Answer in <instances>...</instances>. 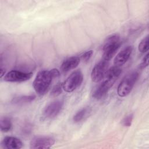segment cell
Returning a JSON list of instances; mask_svg holds the SVG:
<instances>
[{
  "mask_svg": "<svg viewBox=\"0 0 149 149\" xmlns=\"http://www.w3.org/2000/svg\"><path fill=\"white\" fill-rule=\"evenodd\" d=\"M60 72L57 69L42 70L36 75L33 83L36 92L39 95H44L48 90L53 79L58 77Z\"/></svg>",
  "mask_w": 149,
  "mask_h": 149,
  "instance_id": "cell-1",
  "label": "cell"
},
{
  "mask_svg": "<svg viewBox=\"0 0 149 149\" xmlns=\"http://www.w3.org/2000/svg\"><path fill=\"white\" fill-rule=\"evenodd\" d=\"M121 45L120 38L116 34L108 36L103 45L102 58L103 59L109 61L116 54Z\"/></svg>",
  "mask_w": 149,
  "mask_h": 149,
  "instance_id": "cell-2",
  "label": "cell"
},
{
  "mask_svg": "<svg viewBox=\"0 0 149 149\" xmlns=\"http://www.w3.org/2000/svg\"><path fill=\"white\" fill-rule=\"evenodd\" d=\"M139 74L137 71H133L127 74L119 83L117 93L119 97L127 96L132 90L137 79Z\"/></svg>",
  "mask_w": 149,
  "mask_h": 149,
  "instance_id": "cell-3",
  "label": "cell"
},
{
  "mask_svg": "<svg viewBox=\"0 0 149 149\" xmlns=\"http://www.w3.org/2000/svg\"><path fill=\"white\" fill-rule=\"evenodd\" d=\"M83 80V75L82 72L79 70H75L62 83L63 89L68 93L72 92L81 85Z\"/></svg>",
  "mask_w": 149,
  "mask_h": 149,
  "instance_id": "cell-4",
  "label": "cell"
},
{
  "mask_svg": "<svg viewBox=\"0 0 149 149\" xmlns=\"http://www.w3.org/2000/svg\"><path fill=\"white\" fill-rule=\"evenodd\" d=\"M54 138L49 136H38L33 137L30 143V148L31 149L49 148L55 143Z\"/></svg>",
  "mask_w": 149,
  "mask_h": 149,
  "instance_id": "cell-5",
  "label": "cell"
},
{
  "mask_svg": "<svg viewBox=\"0 0 149 149\" xmlns=\"http://www.w3.org/2000/svg\"><path fill=\"white\" fill-rule=\"evenodd\" d=\"M108 62L103 59L94 66L91 73V78L93 81L97 83L104 78L108 70Z\"/></svg>",
  "mask_w": 149,
  "mask_h": 149,
  "instance_id": "cell-6",
  "label": "cell"
},
{
  "mask_svg": "<svg viewBox=\"0 0 149 149\" xmlns=\"http://www.w3.org/2000/svg\"><path fill=\"white\" fill-rule=\"evenodd\" d=\"M33 76L32 72H24L12 70L4 76V80L8 82H23L29 80Z\"/></svg>",
  "mask_w": 149,
  "mask_h": 149,
  "instance_id": "cell-7",
  "label": "cell"
},
{
  "mask_svg": "<svg viewBox=\"0 0 149 149\" xmlns=\"http://www.w3.org/2000/svg\"><path fill=\"white\" fill-rule=\"evenodd\" d=\"M63 106V101L62 100H56L49 103L44 110V116L47 119L54 118L60 113Z\"/></svg>",
  "mask_w": 149,
  "mask_h": 149,
  "instance_id": "cell-8",
  "label": "cell"
},
{
  "mask_svg": "<svg viewBox=\"0 0 149 149\" xmlns=\"http://www.w3.org/2000/svg\"><path fill=\"white\" fill-rule=\"evenodd\" d=\"M114 83L108 79L102 81L94 88L92 93L93 97L96 100H100L103 98L108 92L110 88L113 85Z\"/></svg>",
  "mask_w": 149,
  "mask_h": 149,
  "instance_id": "cell-9",
  "label": "cell"
},
{
  "mask_svg": "<svg viewBox=\"0 0 149 149\" xmlns=\"http://www.w3.org/2000/svg\"><path fill=\"white\" fill-rule=\"evenodd\" d=\"M133 51L132 46L128 45L123 48L115 56L113 63L115 66H121L125 64L130 58Z\"/></svg>",
  "mask_w": 149,
  "mask_h": 149,
  "instance_id": "cell-10",
  "label": "cell"
},
{
  "mask_svg": "<svg viewBox=\"0 0 149 149\" xmlns=\"http://www.w3.org/2000/svg\"><path fill=\"white\" fill-rule=\"evenodd\" d=\"M1 146L6 149H20L23 147L22 141L17 137L7 136L1 141Z\"/></svg>",
  "mask_w": 149,
  "mask_h": 149,
  "instance_id": "cell-11",
  "label": "cell"
},
{
  "mask_svg": "<svg viewBox=\"0 0 149 149\" xmlns=\"http://www.w3.org/2000/svg\"><path fill=\"white\" fill-rule=\"evenodd\" d=\"M80 62V58L79 56H73L65 59L61 64V70L63 72H67L76 68Z\"/></svg>",
  "mask_w": 149,
  "mask_h": 149,
  "instance_id": "cell-12",
  "label": "cell"
},
{
  "mask_svg": "<svg viewBox=\"0 0 149 149\" xmlns=\"http://www.w3.org/2000/svg\"><path fill=\"white\" fill-rule=\"evenodd\" d=\"M91 109L89 107H84L78 111L73 116V120L74 123H79L85 120L90 114Z\"/></svg>",
  "mask_w": 149,
  "mask_h": 149,
  "instance_id": "cell-13",
  "label": "cell"
},
{
  "mask_svg": "<svg viewBox=\"0 0 149 149\" xmlns=\"http://www.w3.org/2000/svg\"><path fill=\"white\" fill-rule=\"evenodd\" d=\"M122 73V69L119 66H114L107 70L105 74L107 79L115 82Z\"/></svg>",
  "mask_w": 149,
  "mask_h": 149,
  "instance_id": "cell-14",
  "label": "cell"
},
{
  "mask_svg": "<svg viewBox=\"0 0 149 149\" xmlns=\"http://www.w3.org/2000/svg\"><path fill=\"white\" fill-rule=\"evenodd\" d=\"M35 98L36 95L32 94L29 95H20L13 98L12 100V102L16 105H24L33 101Z\"/></svg>",
  "mask_w": 149,
  "mask_h": 149,
  "instance_id": "cell-15",
  "label": "cell"
},
{
  "mask_svg": "<svg viewBox=\"0 0 149 149\" xmlns=\"http://www.w3.org/2000/svg\"><path fill=\"white\" fill-rule=\"evenodd\" d=\"M0 127L2 132H8L12 129V123L10 119L6 116L1 117L0 120Z\"/></svg>",
  "mask_w": 149,
  "mask_h": 149,
  "instance_id": "cell-16",
  "label": "cell"
},
{
  "mask_svg": "<svg viewBox=\"0 0 149 149\" xmlns=\"http://www.w3.org/2000/svg\"><path fill=\"white\" fill-rule=\"evenodd\" d=\"M139 51L141 53H145L148 50V35L144 37L140 42L138 47Z\"/></svg>",
  "mask_w": 149,
  "mask_h": 149,
  "instance_id": "cell-17",
  "label": "cell"
},
{
  "mask_svg": "<svg viewBox=\"0 0 149 149\" xmlns=\"http://www.w3.org/2000/svg\"><path fill=\"white\" fill-rule=\"evenodd\" d=\"M62 89H63L62 83H59L52 88L51 92V95L52 97H57L62 93Z\"/></svg>",
  "mask_w": 149,
  "mask_h": 149,
  "instance_id": "cell-18",
  "label": "cell"
},
{
  "mask_svg": "<svg viewBox=\"0 0 149 149\" xmlns=\"http://www.w3.org/2000/svg\"><path fill=\"white\" fill-rule=\"evenodd\" d=\"M133 119V114L130 113L125 116L122 120V124L126 127H129L131 126Z\"/></svg>",
  "mask_w": 149,
  "mask_h": 149,
  "instance_id": "cell-19",
  "label": "cell"
},
{
  "mask_svg": "<svg viewBox=\"0 0 149 149\" xmlns=\"http://www.w3.org/2000/svg\"><path fill=\"white\" fill-rule=\"evenodd\" d=\"M93 54V50H91V49L88 50V51L85 52L84 53H83L81 55V59L84 62H87L90 60V59L92 56Z\"/></svg>",
  "mask_w": 149,
  "mask_h": 149,
  "instance_id": "cell-20",
  "label": "cell"
},
{
  "mask_svg": "<svg viewBox=\"0 0 149 149\" xmlns=\"http://www.w3.org/2000/svg\"><path fill=\"white\" fill-rule=\"evenodd\" d=\"M148 53H147L144 56V58H143L142 61H141V62L140 63V67L141 68H146L147 66H148Z\"/></svg>",
  "mask_w": 149,
  "mask_h": 149,
  "instance_id": "cell-21",
  "label": "cell"
},
{
  "mask_svg": "<svg viewBox=\"0 0 149 149\" xmlns=\"http://www.w3.org/2000/svg\"><path fill=\"white\" fill-rule=\"evenodd\" d=\"M31 131V125H30L29 123L25 125L24 126V128L23 129V133L26 134H27V133L29 134Z\"/></svg>",
  "mask_w": 149,
  "mask_h": 149,
  "instance_id": "cell-22",
  "label": "cell"
}]
</instances>
